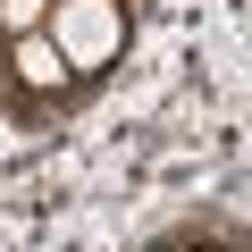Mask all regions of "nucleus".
Listing matches in <instances>:
<instances>
[{"label":"nucleus","mask_w":252,"mask_h":252,"mask_svg":"<svg viewBox=\"0 0 252 252\" xmlns=\"http://www.w3.org/2000/svg\"><path fill=\"white\" fill-rule=\"evenodd\" d=\"M42 34L59 42L67 67H93V59L118 51V9H109V0H59V9L42 17Z\"/></svg>","instance_id":"1"},{"label":"nucleus","mask_w":252,"mask_h":252,"mask_svg":"<svg viewBox=\"0 0 252 252\" xmlns=\"http://www.w3.org/2000/svg\"><path fill=\"white\" fill-rule=\"evenodd\" d=\"M42 17H51V0H0V26L9 34H42Z\"/></svg>","instance_id":"3"},{"label":"nucleus","mask_w":252,"mask_h":252,"mask_svg":"<svg viewBox=\"0 0 252 252\" xmlns=\"http://www.w3.org/2000/svg\"><path fill=\"white\" fill-rule=\"evenodd\" d=\"M17 67H26V84H59L67 76V59H59L51 34H17Z\"/></svg>","instance_id":"2"}]
</instances>
